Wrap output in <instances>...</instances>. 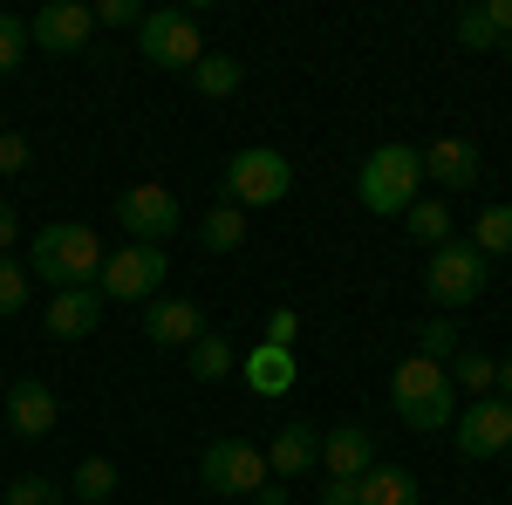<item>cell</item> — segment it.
<instances>
[{
	"mask_svg": "<svg viewBox=\"0 0 512 505\" xmlns=\"http://www.w3.org/2000/svg\"><path fill=\"white\" fill-rule=\"evenodd\" d=\"M267 478H274V471H267V451L246 444V437H219V444H205V458H198V485L219 492V499H253Z\"/></svg>",
	"mask_w": 512,
	"mask_h": 505,
	"instance_id": "cell-6",
	"label": "cell"
},
{
	"mask_svg": "<svg viewBox=\"0 0 512 505\" xmlns=\"http://www.w3.org/2000/svg\"><path fill=\"white\" fill-rule=\"evenodd\" d=\"M239 239H246V212L219 198V205H212V212L198 219V246H205V253H233Z\"/></svg>",
	"mask_w": 512,
	"mask_h": 505,
	"instance_id": "cell-23",
	"label": "cell"
},
{
	"mask_svg": "<svg viewBox=\"0 0 512 505\" xmlns=\"http://www.w3.org/2000/svg\"><path fill=\"white\" fill-rule=\"evenodd\" d=\"M110 219L130 233V246H171V233L185 226V212H178V192H171V185H130V192H117Z\"/></svg>",
	"mask_w": 512,
	"mask_h": 505,
	"instance_id": "cell-7",
	"label": "cell"
},
{
	"mask_svg": "<svg viewBox=\"0 0 512 505\" xmlns=\"http://www.w3.org/2000/svg\"><path fill=\"white\" fill-rule=\"evenodd\" d=\"M492 396H506V403H512V355L499 362V389H492Z\"/></svg>",
	"mask_w": 512,
	"mask_h": 505,
	"instance_id": "cell-38",
	"label": "cell"
},
{
	"mask_svg": "<svg viewBox=\"0 0 512 505\" xmlns=\"http://www.w3.org/2000/svg\"><path fill=\"white\" fill-rule=\"evenodd\" d=\"M28 308V260H14V253H0V321L7 314Z\"/></svg>",
	"mask_w": 512,
	"mask_h": 505,
	"instance_id": "cell-29",
	"label": "cell"
},
{
	"mask_svg": "<svg viewBox=\"0 0 512 505\" xmlns=\"http://www.w3.org/2000/svg\"><path fill=\"white\" fill-rule=\"evenodd\" d=\"M89 14H96V28H144L151 7H137V0H96Z\"/></svg>",
	"mask_w": 512,
	"mask_h": 505,
	"instance_id": "cell-32",
	"label": "cell"
},
{
	"mask_svg": "<svg viewBox=\"0 0 512 505\" xmlns=\"http://www.w3.org/2000/svg\"><path fill=\"white\" fill-rule=\"evenodd\" d=\"M198 335H205V308L185 301V294H158L144 308V342L151 349H192Z\"/></svg>",
	"mask_w": 512,
	"mask_h": 505,
	"instance_id": "cell-12",
	"label": "cell"
},
{
	"mask_svg": "<svg viewBox=\"0 0 512 505\" xmlns=\"http://www.w3.org/2000/svg\"><path fill=\"white\" fill-rule=\"evenodd\" d=\"M321 505H355V478H328L321 485Z\"/></svg>",
	"mask_w": 512,
	"mask_h": 505,
	"instance_id": "cell-35",
	"label": "cell"
},
{
	"mask_svg": "<svg viewBox=\"0 0 512 505\" xmlns=\"http://www.w3.org/2000/svg\"><path fill=\"white\" fill-rule=\"evenodd\" d=\"M0 505H62V492H55V478H14L7 492H0Z\"/></svg>",
	"mask_w": 512,
	"mask_h": 505,
	"instance_id": "cell-31",
	"label": "cell"
},
{
	"mask_svg": "<svg viewBox=\"0 0 512 505\" xmlns=\"http://www.w3.org/2000/svg\"><path fill=\"white\" fill-rule=\"evenodd\" d=\"M321 465V430L315 424H280L267 444V471L274 478H308Z\"/></svg>",
	"mask_w": 512,
	"mask_h": 505,
	"instance_id": "cell-16",
	"label": "cell"
},
{
	"mask_svg": "<svg viewBox=\"0 0 512 505\" xmlns=\"http://www.w3.org/2000/svg\"><path fill=\"white\" fill-rule=\"evenodd\" d=\"M137 48H144V62L164 69V76H192L198 55H205L198 14H192V7H151L144 28H137Z\"/></svg>",
	"mask_w": 512,
	"mask_h": 505,
	"instance_id": "cell-5",
	"label": "cell"
},
{
	"mask_svg": "<svg viewBox=\"0 0 512 505\" xmlns=\"http://www.w3.org/2000/svg\"><path fill=\"white\" fill-rule=\"evenodd\" d=\"M294 335H301V314H294V308L267 314V342H274V349H294Z\"/></svg>",
	"mask_w": 512,
	"mask_h": 505,
	"instance_id": "cell-34",
	"label": "cell"
},
{
	"mask_svg": "<svg viewBox=\"0 0 512 505\" xmlns=\"http://www.w3.org/2000/svg\"><path fill=\"white\" fill-rule=\"evenodd\" d=\"M451 444L465 458H506L512 451V403L506 396H478L451 417Z\"/></svg>",
	"mask_w": 512,
	"mask_h": 505,
	"instance_id": "cell-10",
	"label": "cell"
},
{
	"mask_svg": "<svg viewBox=\"0 0 512 505\" xmlns=\"http://www.w3.org/2000/svg\"><path fill=\"white\" fill-rule=\"evenodd\" d=\"M96 273H103V239H96V226L48 219L28 239V280H48V294L55 287H96Z\"/></svg>",
	"mask_w": 512,
	"mask_h": 505,
	"instance_id": "cell-1",
	"label": "cell"
},
{
	"mask_svg": "<svg viewBox=\"0 0 512 505\" xmlns=\"http://www.w3.org/2000/svg\"><path fill=\"white\" fill-rule=\"evenodd\" d=\"M499 55H506V62H512V35H506V41H499Z\"/></svg>",
	"mask_w": 512,
	"mask_h": 505,
	"instance_id": "cell-39",
	"label": "cell"
},
{
	"mask_svg": "<svg viewBox=\"0 0 512 505\" xmlns=\"http://www.w3.org/2000/svg\"><path fill=\"white\" fill-rule=\"evenodd\" d=\"M390 410H396V424H410V430H451L458 389H451V376H444L437 362L410 355V362L390 369Z\"/></svg>",
	"mask_w": 512,
	"mask_h": 505,
	"instance_id": "cell-3",
	"label": "cell"
},
{
	"mask_svg": "<svg viewBox=\"0 0 512 505\" xmlns=\"http://www.w3.org/2000/svg\"><path fill=\"white\" fill-rule=\"evenodd\" d=\"M239 82H246V69H239L233 55H212V48L198 55V69H192V89H198V96H233Z\"/></svg>",
	"mask_w": 512,
	"mask_h": 505,
	"instance_id": "cell-26",
	"label": "cell"
},
{
	"mask_svg": "<svg viewBox=\"0 0 512 505\" xmlns=\"http://www.w3.org/2000/svg\"><path fill=\"white\" fill-rule=\"evenodd\" d=\"M96 321H103V294H96V287H55V294H48V314H41V328H48L55 342L96 335Z\"/></svg>",
	"mask_w": 512,
	"mask_h": 505,
	"instance_id": "cell-14",
	"label": "cell"
},
{
	"mask_svg": "<svg viewBox=\"0 0 512 505\" xmlns=\"http://www.w3.org/2000/svg\"><path fill=\"white\" fill-rule=\"evenodd\" d=\"M355 505H424V492L403 465H376L355 478Z\"/></svg>",
	"mask_w": 512,
	"mask_h": 505,
	"instance_id": "cell-20",
	"label": "cell"
},
{
	"mask_svg": "<svg viewBox=\"0 0 512 505\" xmlns=\"http://www.w3.org/2000/svg\"><path fill=\"white\" fill-rule=\"evenodd\" d=\"M458 349H465V335H458V321H444V314H431V321L417 328V355H424V362H437V369H444V362H451Z\"/></svg>",
	"mask_w": 512,
	"mask_h": 505,
	"instance_id": "cell-28",
	"label": "cell"
},
{
	"mask_svg": "<svg viewBox=\"0 0 512 505\" xmlns=\"http://www.w3.org/2000/svg\"><path fill=\"white\" fill-rule=\"evenodd\" d=\"M28 21H14V14H0V76H14L21 62H28Z\"/></svg>",
	"mask_w": 512,
	"mask_h": 505,
	"instance_id": "cell-30",
	"label": "cell"
},
{
	"mask_svg": "<svg viewBox=\"0 0 512 505\" xmlns=\"http://www.w3.org/2000/svg\"><path fill=\"white\" fill-rule=\"evenodd\" d=\"M478 144L472 137H437V144H424V178H431L437 192H472L478 185Z\"/></svg>",
	"mask_w": 512,
	"mask_h": 505,
	"instance_id": "cell-15",
	"label": "cell"
},
{
	"mask_svg": "<svg viewBox=\"0 0 512 505\" xmlns=\"http://www.w3.org/2000/svg\"><path fill=\"white\" fill-rule=\"evenodd\" d=\"M444 376H451V389H472V403L499 389V369H492V355H478V349H458L451 362H444Z\"/></svg>",
	"mask_w": 512,
	"mask_h": 505,
	"instance_id": "cell-25",
	"label": "cell"
},
{
	"mask_svg": "<svg viewBox=\"0 0 512 505\" xmlns=\"http://www.w3.org/2000/svg\"><path fill=\"white\" fill-rule=\"evenodd\" d=\"M14 233H21V212H14V205H0V253L14 246Z\"/></svg>",
	"mask_w": 512,
	"mask_h": 505,
	"instance_id": "cell-36",
	"label": "cell"
},
{
	"mask_svg": "<svg viewBox=\"0 0 512 505\" xmlns=\"http://www.w3.org/2000/svg\"><path fill=\"white\" fill-rule=\"evenodd\" d=\"M506 458H512V451H506Z\"/></svg>",
	"mask_w": 512,
	"mask_h": 505,
	"instance_id": "cell-40",
	"label": "cell"
},
{
	"mask_svg": "<svg viewBox=\"0 0 512 505\" xmlns=\"http://www.w3.org/2000/svg\"><path fill=\"white\" fill-rule=\"evenodd\" d=\"M89 35H96V14L82 0H48L35 21H28V41H35L41 55H82Z\"/></svg>",
	"mask_w": 512,
	"mask_h": 505,
	"instance_id": "cell-11",
	"label": "cell"
},
{
	"mask_svg": "<svg viewBox=\"0 0 512 505\" xmlns=\"http://www.w3.org/2000/svg\"><path fill=\"white\" fill-rule=\"evenodd\" d=\"M76 505H82V499H76Z\"/></svg>",
	"mask_w": 512,
	"mask_h": 505,
	"instance_id": "cell-41",
	"label": "cell"
},
{
	"mask_svg": "<svg viewBox=\"0 0 512 505\" xmlns=\"http://www.w3.org/2000/svg\"><path fill=\"white\" fill-rule=\"evenodd\" d=\"M14 171H28V137L21 130H0V178H14Z\"/></svg>",
	"mask_w": 512,
	"mask_h": 505,
	"instance_id": "cell-33",
	"label": "cell"
},
{
	"mask_svg": "<svg viewBox=\"0 0 512 505\" xmlns=\"http://www.w3.org/2000/svg\"><path fill=\"white\" fill-rule=\"evenodd\" d=\"M485 280H492V260L472 253L465 239H451V246H437L431 267H424V294H431L437 308H472L478 294H485Z\"/></svg>",
	"mask_w": 512,
	"mask_h": 505,
	"instance_id": "cell-8",
	"label": "cell"
},
{
	"mask_svg": "<svg viewBox=\"0 0 512 505\" xmlns=\"http://www.w3.org/2000/svg\"><path fill=\"white\" fill-rule=\"evenodd\" d=\"M506 35H512V0H478V7L458 14V41H465V48H492V55H499Z\"/></svg>",
	"mask_w": 512,
	"mask_h": 505,
	"instance_id": "cell-19",
	"label": "cell"
},
{
	"mask_svg": "<svg viewBox=\"0 0 512 505\" xmlns=\"http://www.w3.org/2000/svg\"><path fill=\"white\" fill-rule=\"evenodd\" d=\"M164 246H117L103 253V273H96V294L103 301H158L164 294Z\"/></svg>",
	"mask_w": 512,
	"mask_h": 505,
	"instance_id": "cell-9",
	"label": "cell"
},
{
	"mask_svg": "<svg viewBox=\"0 0 512 505\" xmlns=\"http://www.w3.org/2000/svg\"><path fill=\"white\" fill-rule=\"evenodd\" d=\"M403 233L417 239V246H451V212H444V198H417L410 212H403Z\"/></svg>",
	"mask_w": 512,
	"mask_h": 505,
	"instance_id": "cell-24",
	"label": "cell"
},
{
	"mask_svg": "<svg viewBox=\"0 0 512 505\" xmlns=\"http://www.w3.org/2000/svg\"><path fill=\"white\" fill-rule=\"evenodd\" d=\"M253 505H287V492H280L274 478H267V485H260V492H253Z\"/></svg>",
	"mask_w": 512,
	"mask_h": 505,
	"instance_id": "cell-37",
	"label": "cell"
},
{
	"mask_svg": "<svg viewBox=\"0 0 512 505\" xmlns=\"http://www.w3.org/2000/svg\"><path fill=\"white\" fill-rule=\"evenodd\" d=\"M472 253H485V260H506L512 253V205H485L472 219V239H465Z\"/></svg>",
	"mask_w": 512,
	"mask_h": 505,
	"instance_id": "cell-22",
	"label": "cell"
},
{
	"mask_svg": "<svg viewBox=\"0 0 512 505\" xmlns=\"http://www.w3.org/2000/svg\"><path fill=\"white\" fill-rule=\"evenodd\" d=\"M321 465H328V478H362V471H376L383 458H376V437L362 424H342L321 437Z\"/></svg>",
	"mask_w": 512,
	"mask_h": 505,
	"instance_id": "cell-17",
	"label": "cell"
},
{
	"mask_svg": "<svg viewBox=\"0 0 512 505\" xmlns=\"http://www.w3.org/2000/svg\"><path fill=\"white\" fill-rule=\"evenodd\" d=\"M239 376L253 396H287V389L301 383V369H294V349H274V342H260V349L239 362Z\"/></svg>",
	"mask_w": 512,
	"mask_h": 505,
	"instance_id": "cell-18",
	"label": "cell"
},
{
	"mask_svg": "<svg viewBox=\"0 0 512 505\" xmlns=\"http://www.w3.org/2000/svg\"><path fill=\"white\" fill-rule=\"evenodd\" d=\"M69 492H76L82 505H110V492H117V465H110V458H82L76 478H69Z\"/></svg>",
	"mask_w": 512,
	"mask_h": 505,
	"instance_id": "cell-27",
	"label": "cell"
},
{
	"mask_svg": "<svg viewBox=\"0 0 512 505\" xmlns=\"http://www.w3.org/2000/svg\"><path fill=\"white\" fill-rule=\"evenodd\" d=\"M185 369H192L198 383H226V376L239 369V355H233V342H226V335H212V328H205L192 349H185Z\"/></svg>",
	"mask_w": 512,
	"mask_h": 505,
	"instance_id": "cell-21",
	"label": "cell"
},
{
	"mask_svg": "<svg viewBox=\"0 0 512 505\" xmlns=\"http://www.w3.org/2000/svg\"><path fill=\"white\" fill-rule=\"evenodd\" d=\"M417 185H424V151H410V144H376L355 171V198L376 219H403L417 205Z\"/></svg>",
	"mask_w": 512,
	"mask_h": 505,
	"instance_id": "cell-2",
	"label": "cell"
},
{
	"mask_svg": "<svg viewBox=\"0 0 512 505\" xmlns=\"http://www.w3.org/2000/svg\"><path fill=\"white\" fill-rule=\"evenodd\" d=\"M219 192H226V205H239V212L280 205V198L294 192V164H287L274 144H246V151L226 157V171H219Z\"/></svg>",
	"mask_w": 512,
	"mask_h": 505,
	"instance_id": "cell-4",
	"label": "cell"
},
{
	"mask_svg": "<svg viewBox=\"0 0 512 505\" xmlns=\"http://www.w3.org/2000/svg\"><path fill=\"white\" fill-rule=\"evenodd\" d=\"M7 430L14 437H55V417H62V403H55V389L35 383V376H21V383H7Z\"/></svg>",
	"mask_w": 512,
	"mask_h": 505,
	"instance_id": "cell-13",
	"label": "cell"
}]
</instances>
